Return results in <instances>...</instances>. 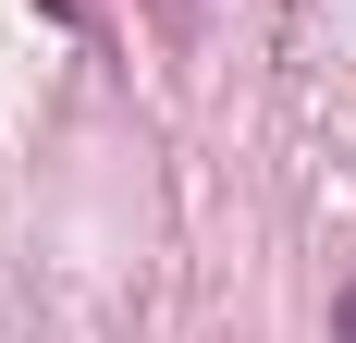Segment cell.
Wrapping results in <instances>:
<instances>
[{"label":"cell","mask_w":356,"mask_h":343,"mask_svg":"<svg viewBox=\"0 0 356 343\" xmlns=\"http://www.w3.org/2000/svg\"><path fill=\"white\" fill-rule=\"evenodd\" d=\"M332 331H344V343H356V282H344V307H332Z\"/></svg>","instance_id":"1"}]
</instances>
